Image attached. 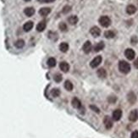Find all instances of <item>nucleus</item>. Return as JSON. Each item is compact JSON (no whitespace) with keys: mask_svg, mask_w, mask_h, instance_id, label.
Masks as SVG:
<instances>
[{"mask_svg":"<svg viewBox=\"0 0 138 138\" xmlns=\"http://www.w3.org/2000/svg\"><path fill=\"white\" fill-rule=\"evenodd\" d=\"M119 70L123 74H128L131 71V65L130 64L125 60H120L119 62Z\"/></svg>","mask_w":138,"mask_h":138,"instance_id":"f257e3e1","label":"nucleus"},{"mask_svg":"<svg viewBox=\"0 0 138 138\" xmlns=\"http://www.w3.org/2000/svg\"><path fill=\"white\" fill-rule=\"evenodd\" d=\"M98 22L103 27H109L111 25V20L109 16H106V15H103V16H101L98 20Z\"/></svg>","mask_w":138,"mask_h":138,"instance_id":"f03ea898","label":"nucleus"},{"mask_svg":"<svg viewBox=\"0 0 138 138\" xmlns=\"http://www.w3.org/2000/svg\"><path fill=\"white\" fill-rule=\"evenodd\" d=\"M102 60H103V58L102 56H100V55H98V56L95 57L94 59L91 61L90 63V66L91 67V68H97V66H99V64L102 63Z\"/></svg>","mask_w":138,"mask_h":138,"instance_id":"7ed1b4c3","label":"nucleus"},{"mask_svg":"<svg viewBox=\"0 0 138 138\" xmlns=\"http://www.w3.org/2000/svg\"><path fill=\"white\" fill-rule=\"evenodd\" d=\"M125 56L129 60H133L135 57H136V53H135V51L132 48H127L125 51Z\"/></svg>","mask_w":138,"mask_h":138,"instance_id":"20e7f679","label":"nucleus"},{"mask_svg":"<svg viewBox=\"0 0 138 138\" xmlns=\"http://www.w3.org/2000/svg\"><path fill=\"white\" fill-rule=\"evenodd\" d=\"M103 124L105 125V128L107 130H110L112 127H113V119L111 117H109V116H105L103 119Z\"/></svg>","mask_w":138,"mask_h":138,"instance_id":"39448f33","label":"nucleus"},{"mask_svg":"<svg viewBox=\"0 0 138 138\" xmlns=\"http://www.w3.org/2000/svg\"><path fill=\"white\" fill-rule=\"evenodd\" d=\"M122 114H123V113H122V110H121V109H115L114 111L113 112V113H112V119H113V120L119 121V119H121Z\"/></svg>","mask_w":138,"mask_h":138,"instance_id":"423d86ee","label":"nucleus"},{"mask_svg":"<svg viewBox=\"0 0 138 138\" xmlns=\"http://www.w3.org/2000/svg\"><path fill=\"white\" fill-rule=\"evenodd\" d=\"M93 49V46H91V42L90 41H87L83 44V47H82V50L85 53H89Z\"/></svg>","mask_w":138,"mask_h":138,"instance_id":"0eeeda50","label":"nucleus"},{"mask_svg":"<svg viewBox=\"0 0 138 138\" xmlns=\"http://www.w3.org/2000/svg\"><path fill=\"white\" fill-rule=\"evenodd\" d=\"M90 33L91 36H94V37H97V36H99L101 34V30L99 29V27H97V26H93L90 30Z\"/></svg>","mask_w":138,"mask_h":138,"instance_id":"6e6552de","label":"nucleus"},{"mask_svg":"<svg viewBox=\"0 0 138 138\" xmlns=\"http://www.w3.org/2000/svg\"><path fill=\"white\" fill-rule=\"evenodd\" d=\"M138 119V112L136 109L132 110L129 114V120L131 122H136Z\"/></svg>","mask_w":138,"mask_h":138,"instance_id":"1a4fd4ad","label":"nucleus"},{"mask_svg":"<svg viewBox=\"0 0 138 138\" xmlns=\"http://www.w3.org/2000/svg\"><path fill=\"white\" fill-rule=\"evenodd\" d=\"M127 100L129 101V103L131 104H134L136 103V94H135L133 91H131V93H129L127 95Z\"/></svg>","mask_w":138,"mask_h":138,"instance_id":"9d476101","label":"nucleus"},{"mask_svg":"<svg viewBox=\"0 0 138 138\" xmlns=\"http://www.w3.org/2000/svg\"><path fill=\"white\" fill-rule=\"evenodd\" d=\"M33 26H34V23L32 22V21H27L25 24H24L23 26V30H25L26 32H30V30L33 28Z\"/></svg>","mask_w":138,"mask_h":138,"instance_id":"9b49d317","label":"nucleus"},{"mask_svg":"<svg viewBox=\"0 0 138 138\" xmlns=\"http://www.w3.org/2000/svg\"><path fill=\"white\" fill-rule=\"evenodd\" d=\"M59 68L63 72H68L70 70V64L65 61H63L59 64Z\"/></svg>","mask_w":138,"mask_h":138,"instance_id":"f8f14e48","label":"nucleus"},{"mask_svg":"<svg viewBox=\"0 0 138 138\" xmlns=\"http://www.w3.org/2000/svg\"><path fill=\"white\" fill-rule=\"evenodd\" d=\"M71 104H72V106L74 107L75 109H80L81 108V101H80V100L77 98V97H74V98L72 99Z\"/></svg>","mask_w":138,"mask_h":138,"instance_id":"ddd939ff","label":"nucleus"},{"mask_svg":"<svg viewBox=\"0 0 138 138\" xmlns=\"http://www.w3.org/2000/svg\"><path fill=\"white\" fill-rule=\"evenodd\" d=\"M24 13H25L26 16L30 17L35 14V9L33 7H27L24 10Z\"/></svg>","mask_w":138,"mask_h":138,"instance_id":"4468645a","label":"nucleus"},{"mask_svg":"<svg viewBox=\"0 0 138 138\" xmlns=\"http://www.w3.org/2000/svg\"><path fill=\"white\" fill-rule=\"evenodd\" d=\"M97 75L98 76L99 78H102V79H104L107 77V71L106 70H104L103 68H100L97 70Z\"/></svg>","mask_w":138,"mask_h":138,"instance_id":"2eb2a0df","label":"nucleus"},{"mask_svg":"<svg viewBox=\"0 0 138 138\" xmlns=\"http://www.w3.org/2000/svg\"><path fill=\"white\" fill-rule=\"evenodd\" d=\"M46 26H47V24H46L45 21H41V22H39L37 24V26H36V30L39 32H43V30H45L46 28Z\"/></svg>","mask_w":138,"mask_h":138,"instance_id":"dca6fc26","label":"nucleus"},{"mask_svg":"<svg viewBox=\"0 0 138 138\" xmlns=\"http://www.w3.org/2000/svg\"><path fill=\"white\" fill-rule=\"evenodd\" d=\"M50 12H51L50 8L45 7V8H42L41 10H39V14L40 15H42V16H47L48 14H50Z\"/></svg>","mask_w":138,"mask_h":138,"instance_id":"f3484780","label":"nucleus"},{"mask_svg":"<svg viewBox=\"0 0 138 138\" xmlns=\"http://www.w3.org/2000/svg\"><path fill=\"white\" fill-rule=\"evenodd\" d=\"M136 8L133 4H130L126 7V13L128 14H133L136 13Z\"/></svg>","mask_w":138,"mask_h":138,"instance_id":"a211bd4d","label":"nucleus"},{"mask_svg":"<svg viewBox=\"0 0 138 138\" xmlns=\"http://www.w3.org/2000/svg\"><path fill=\"white\" fill-rule=\"evenodd\" d=\"M104 47H105V44H104L103 42H99L98 43H97L96 45L94 46V51L97 53V52H99L101 50H103Z\"/></svg>","mask_w":138,"mask_h":138,"instance_id":"6ab92c4d","label":"nucleus"},{"mask_svg":"<svg viewBox=\"0 0 138 138\" xmlns=\"http://www.w3.org/2000/svg\"><path fill=\"white\" fill-rule=\"evenodd\" d=\"M78 20H79V19L76 15H70V16L68 18V22L70 24H71V25H75V24H77Z\"/></svg>","mask_w":138,"mask_h":138,"instance_id":"aec40b11","label":"nucleus"},{"mask_svg":"<svg viewBox=\"0 0 138 138\" xmlns=\"http://www.w3.org/2000/svg\"><path fill=\"white\" fill-rule=\"evenodd\" d=\"M59 49L62 53H66L69 50V44L67 42H61L59 45Z\"/></svg>","mask_w":138,"mask_h":138,"instance_id":"412c9836","label":"nucleus"},{"mask_svg":"<svg viewBox=\"0 0 138 138\" xmlns=\"http://www.w3.org/2000/svg\"><path fill=\"white\" fill-rule=\"evenodd\" d=\"M104 36L107 39H112L115 36V33L113 32V30H106L104 32Z\"/></svg>","mask_w":138,"mask_h":138,"instance_id":"4be33fe9","label":"nucleus"},{"mask_svg":"<svg viewBox=\"0 0 138 138\" xmlns=\"http://www.w3.org/2000/svg\"><path fill=\"white\" fill-rule=\"evenodd\" d=\"M64 87L69 91H71L73 90V87H73V84L71 83V81H65V82H64Z\"/></svg>","mask_w":138,"mask_h":138,"instance_id":"5701e85b","label":"nucleus"},{"mask_svg":"<svg viewBox=\"0 0 138 138\" xmlns=\"http://www.w3.org/2000/svg\"><path fill=\"white\" fill-rule=\"evenodd\" d=\"M14 46L17 48H22L24 46H25V41H24V40H22V39L17 40V41L14 42Z\"/></svg>","mask_w":138,"mask_h":138,"instance_id":"b1692460","label":"nucleus"},{"mask_svg":"<svg viewBox=\"0 0 138 138\" xmlns=\"http://www.w3.org/2000/svg\"><path fill=\"white\" fill-rule=\"evenodd\" d=\"M51 95L53 97H58L60 95V90L59 88H53L51 91Z\"/></svg>","mask_w":138,"mask_h":138,"instance_id":"393cba45","label":"nucleus"},{"mask_svg":"<svg viewBox=\"0 0 138 138\" xmlns=\"http://www.w3.org/2000/svg\"><path fill=\"white\" fill-rule=\"evenodd\" d=\"M56 59H54V58H49L48 59V62H47V64H48V65L50 67V68H52V67H54L55 65H56Z\"/></svg>","mask_w":138,"mask_h":138,"instance_id":"a878e982","label":"nucleus"},{"mask_svg":"<svg viewBox=\"0 0 138 138\" xmlns=\"http://www.w3.org/2000/svg\"><path fill=\"white\" fill-rule=\"evenodd\" d=\"M53 80L55 81V82H57V83H59L61 81L63 80V76L61 74H59V73H56V74L54 75L53 76Z\"/></svg>","mask_w":138,"mask_h":138,"instance_id":"bb28decb","label":"nucleus"},{"mask_svg":"<svg viewBox=\"0 0 138 138\" xmlns=\"http://www.w3.org/2000/svg\"><path fill=\"white\" fill-rule=\"evenodd\" d=\"M59 29H60L61 32H67V30H68V27H67V25H66V24L64 23V22H60V23H59Z\"/></svg>","mask_w":138,"mask_h":138,"instance_id":"cd10ccee","label":"nucleus"},{"mask_svg":"<svg viewBox=\"0 0 138 138\" xmlns=\"http://www.w3.org/2000/svg\"><path fill=\"white\" fill-rule=\"evenodd\" d=\"M48 37L53 40V41H56L57 38H58V36H57V34H56V32H48Z\"/></svg>","mask_w":138,"mask_h":138,"instance_id":"c85d7f7f","label":"nucleus"},{"mask_svg":"<svg viewBox=\"0 0 138 138\" xmlns=\"http://www.w3.org/2000/svg\"><path fill=\"white\" fill-rule=\"evenodd\" d=\"M70 10H71V7L69 6V5H66V6H64V7L62 12L64 14H67V13H69Z\"/></svg>","mask_w":138,"mask_h":138,"instance_id":"c756f323","label":"nucleus"},{"mask_svg":"<svg viewBox=\"0 0 138 138\" xmlns=\"http://www.w3.org/2000/svg\"><path fill=\"white\" fill-rule=\"evenodd\" d=\"M108 100L110 103H114L116 101H117V97H114V96H110L108 98Z\"/></svg>","mask_w":138,"mask_h":138,"instance_id":"7c9ffc66","label":"nucleus"},{"mask_svg":"<svg viewBox=\"0 0 138 138\" xmlns=\"http://www.w3.org/2000/svg\"><path fill=\"white\" fill-rule=\"evenodd\" d=\"M90 109H93L94 112H96V113H100V109L97 108V107H96V106H94V105H90Z\"/></svg>","mask_w":138,"mask_h":138,"instance_id":"2f4dec72","label":"nucleus"},{"mask_svg":"<svg viewBox=\"0 0 138 138\" xmlns=\"http://www.w3.org/2000/svg\"><path fill=\"white\" fill-rule=\"evenodd\" d=\"M131 138H138V131H135L131 133Z\"/></svg>","mask_w":138,"mask_h":138,"instance_id":"473e14b6","label":"nucleus"},{"mask_svg":"<svg viewBox=\"0 0 138 138\" xmlns=\"http://www.w3.org/2000/svg\"><path fill=\"white\" fill-rule=\"evenodd\" d=\"M38 2H40V3H47V4H48V3H53V2H54L55 0H37Z\"/></svg>","mask_w":138,"mask_h":138,"instance_id":"72a5a7b5","label":"nucleus"},{"mask_svg":"<svg viewBox=\"0 0 138 138\" xmlns=\"http://www.w3.org/2000/svg\"><path fill=\"white\" fill-rule=\"evenodd\" d=\"M137 42V38H136V36H133L132 38H131V43L132 44H136Z\"/></svg>","mask_w":138,"mask_h":138,"instance_id":"f704fd0d","label":"nucleus"},{"mask_svg":"<svg viewBox=\"0 0 138 138\" xmlns=\"http://www.w3.org/2000/svg\"><path fill=\"white\" fill-rule=\"evenodd\" d=\"M134 66H135V68L138 69V58L134 61Z\"/></svg>","mask_w":138,"mask_h":138,"instance_id":"c9c22d12","label":"nucleus"},{"mask_svg":"<svg viewBox=\"0 0 138 138\" xmlns=\"http://www.w3.org/2000/svg\"><path fill=\"white\" fill-rule=\"evenodd\" d=\"M24 1H26V2H29V1H30V0H24Z\"/></svg>","mask_w":138,"mask_h":138,"instance_id":"e433bc0d","label":"nucleus"}]
</instances>
